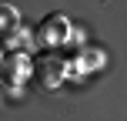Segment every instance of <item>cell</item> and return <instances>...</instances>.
<instances>
[{
	"label": "cell",
	"instance_id": "cell-1",
	"mask_svg": "<svg viewBox=\"0 0 127 121\" xmlns=\"http://www.w3.org/2000/svg\"><path fill=\"white\" fill-rule=\"evenodd\" d=\"M37 71H40V81L50 88V84H57L60 77H64V61H60V57H57V61H54V57H44V61L37 64Z\"/></svg>",
	"mask_w": 127,
	"mask_h": 121
},
{
	"label": "cell",
	"instance_id": "cell-2",
	"mask_svg": "<svg viewBox=\"0 0 127 121\" xmlns=\"http://www.w3.org/2000/svg\"><path fill=\"white\" fill-rule=\"evenodd\" d=\"M13 27H17V10L7 3H0V34H10Z\"/></svg>",
	"mask_w": 127,
	"mask_h": 121
}]
</instances>
